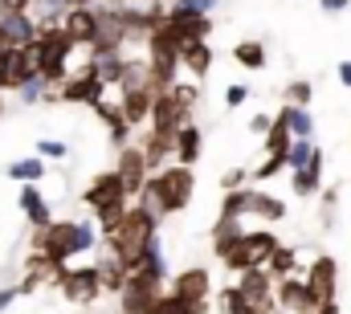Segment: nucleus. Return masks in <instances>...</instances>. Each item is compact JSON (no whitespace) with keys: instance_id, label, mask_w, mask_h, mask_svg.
<instances>
[{"instance_id":"obj_55","label":"nucleus","mask_w":351,"mask_h":314,"mask_svg":"<svg viewBox=\"0 0 351 314\" xmlns=\"http://www.w3.org/2000/svg\"><path fill=\"white\" fill-rule=\"evenodd\" d=\"M90 4H98V0H66V8H90Z\"/></svg>"},{"instance_id":"obj_15","label":"nucleus","mask_w":351,"mask_h":314,"mask_svg":"<svg viewBox=\"0 0 351 314\" xmlns=\"http://www.w3.org/2000/svg\"><path fill=\"white\" fill-rule=\"evenodd\" d=\"M16 204H21L25 221H29V233H45V229L58 221V217H53V208H49V200H45V192H41L37 184H21Z\"/></svg>"},{"instance_id":"obj_10","label":"nucleus","mask_w":351,"mask_h":314,"mask_svg":"<svg viewBox=\"0 0 351 314\" xmlns=\"http://www.w3.org/2000/svg\"><path fill=\"white\" fill-rule=\"evenodd\" d=\"M164 294H168L164 282H147V278H135V274H131L127 290L119 294V311L123 314H156V306H160Z\"/></svg>"},{"instance_id":"obj_46","label":"nucleus","mask_w":351,"mask_h":314,"mask_svg":"<svg viewBox=\"0 0 351 314\" xmlns=\"http://www.w3.org/2000/svg\"><path fill=\"white\" fill-rule=\"evenodd\" d=\"M245 184H254L245 167H229V171L221 176V192H237V188H245Z\"/></svg>"},{"instance_id":"obj_38","label":"nucleus","mask_w":351,"mask_h":314,"mask_svg":"<svg viewBox=\"0 0 351 314\" xmlns=\"http://www.w3.org/2000/svg\"><path fill=\"white\" fill-rule=\"evenodd\" d=\"M311 98H315V82L306 78L286 82V90H282V102H290V106H311Z\"/></svg>"},{"instance_id":"obj_21","label":"nucleus","mask_w":351,"mask_h":314,"mask_svg":"<svg viewBox=\"0 0 351 314\" xmlns=\"http://www.w3.org/2000/svg\"><path fill=\"white\" fill-rule=\"evenodd\" d=\"M323 163H327V156H323V152H315L306 167L290 171V192H294V196H302V200H306V196H319V192H323Z\"/></svg>"},{"instance_id":"obj_26","label":"nucleus","mask_w":351,"mask_h":314,"mask_svg":"<svg viewBox=\"0 0 351 314\" xmlns=\"http://www.w3.org/2000/svg\"><path fill=\"white\" fill-rule=\"evenodd\" d=\"M241 233H245L241 221H233V217H217V225H213V233H208V241H213V257H225V249L237 245Z\"/></svg>"},{"instance_id":"obj_18","label":"nucleus","mask_w":351,"mask_h":314,"mask_svg":"<svg viewBox=\"0 0 351 314\" xmlns=\"http://www.w3.org/2000/svg\"><path fill=\"white\" fill-rule=\"evenodd\" d=\"M127 49H110V53H94L90 49V58H86V70L94 74V78H102L106 86H114L119 90V82H123V74H127Z\"/></svg>"},{"instance_id":"obj_19","label":"nucleus","mask_w":351,"mask_h":314,"mask_svg":"<svg viewBox=\"0 0 351 314\" xmlns=\"http://www.w3.org/2000/svg\"><path fill=\"white\" fill-rule=\"evenodd\" d=\"M139 147H143V156H147L152 176L164 171L168 163H176V135H164V131H152V127H147V135L139 139Z\"/></svg>"},{"instance_id":"obj_9","label":"nucleus","mask_w":351,"mask_h":314,"mask_svg":"<svg viewBox=\"0 0 351 314\" xmlns=\"http://www.w3.org/2000/svg\"><path fill=\"white\" fill-rule=\"evenodd\" d=\"M302 278H306V286H311V294L319 302H335L339 298V261L331 253H315Z\"/></svg>"},{"instance_id":"obj_37","label":"nucleus","mask_w":351,"mask_h":314,"mask_svg":"<svg viewBox=\"0 0 351 314\" xmlns=\"http://www.w3.org/2000/svg\"><path fill=\"white\" fill-rule=\"evenodd\" d=\"M156 314H208V302H184V298H176L172 290L160 298V306Z\"/></svg>"},{"instance_id":"obj_45","label":"nucleus","mask_w":351,"mask_h":314,"mask_svg":"<svg viewBox=\"0 0 351 314\" xmlns=\"http://www.w3.org/2000/svg\"><path fill=\"white\" fill-rule=\"evenodd\" d=\"M45 90H49V86H45L41 78H29L16 94H21V102H25V106H37V102H45Z\"/></svg>"},{"instance_id":"obj_48","label":"nucleus","mask_w":351,"mask_h":314,"mask_svg":"<svg viewBox=\"0 0 351 314\" xmlns=\"http://www.w3.org/2000/svg\"><path fill=\"white\" fill-rule=\"evenodd\" d=\"M250 94H254V90H250L245 82H233V86L225 90V106L233 110V106H241V102H250Z\"/></svg>"},{"instance_id":"obj_24","label":"nucleus","mask_w":351,"mask_h":314,"mask_svg":"<svg viewBox=\"0 0 351 314\" xmlns=\"http://www.w3.org/2000/svg\"><path fill=\"white\" fill-rule=\"evenodd\" d=\"M180 66L192 74V82H204L208 78V70H213V45H208V41H192V45H184V49H180Z\"/></svg>"},{"instance_id":"obj_43","label":"nucleus","mask_w":351,"mask_h":314,"mask_svg":"<svg viewBox=\"0 0 351 314\" xmlns=\"http://www.w3.org/2000/svg\"><path fill=\"white\" fill-rule=\"evenodd\" d=\"M33 21H62L66 16V0H33Z\"/></svg>"},{"instance_id":"obj_49","label":"nucleus","mask_w":351,"mask_h":314,"mask_svg":"<svg viewBox=\"0 0 351 314\" xmlns=\"http://www.w3.org/2000/svg\"><path fill=\"white\" fill-rule=\"evenodd\" d=\"M269 127H274V119H269V114H254V119H250V135H258V139H265V131H269Z\"/></svg>"},{"instance_id":"obj_30","label":"nucleus","mask_w":351,"mask_h":314,"mask_svg":"<svg viewBox=\"0 0 351 314\" xmlns=\"http://www.w3.org/2000/svg\"><path fill=\"white\" fill-rule=\"evenodd\" d=\"M233 62L241 66V70H265V45L258 41V37H245V41H237L233 45Z\"/></svg>"},{"instance_id":"obj_60","label":"nucleus","mask_w":351,"mask_h":314,"mask_svg":"<svg viewBox=\"0 0 351 314\" xmlns=\"http://www.w3.org/2000/svg\"><path fill=\"white\" fill-rule=\"evenodd\" d=\"M348 143H351V139H348Z\"/></svg>"},{"instance_id":"obj_36","label":"nucleus","mask_w":351,"mask_h":314,"mask_svg":"<svg viewBox=\"0 0 351 314\" xmlns=\"http://www.w3.org/2000/svg\"><path fill=\"white\" fill-rule=\"evenodd\" d=\"M217 311H221V314H254V306L245 302V294H241V290H237V282H233V286L217 290Z\"/></svg>"},{"instance_id":"obj_34","label":"nucleus","mask_w":351,"mask_h":314,"mask_svg":"<svg viewBox=\"0 0 351 314\" xmlns=\"http://www.w3.org/2000/svg\"><path fill=\"white\" fill-rule=\"evenodd\" d=\"M135 278H147V282H168V261H164V245H156L135 269H131Z\"/></svg>"},{"instance_id":"obj_57","label":"nucleus","mask_w":351,"mask_h":314,"mask_svg":"<svg viewBox=\"0 0 351 314\" xmlns=\"http://www.w3.org/2000/svg\"><path fill=\"white\" fill-rule=\"evenodd\" d=\"M0 119H4V94H0Z\"/></svg>"},{"instance_id":"obj_39","label":"nucleus","mask_w":351,"mask_h":314,"mask_svg":"<svg viewBox=\"0 0 351 314\" xmlns=\"http://www.w3.org/2000/svg\"><path fill=\"white\" fill-rule=\"evenodd\" d=\"M172 98H176V106L192 119V110H196V102H200V82H176Z\"/></svg>"},{"instance_id":"obj_13","label":"nucleus","mask_w":351,"mask_h":314,"mask_svg":"<svg viewBox=\"0 0 351 314\" xmlns=\"http://www.w3.org/2000/svg\"><path fill=\"white\" fill-rule=\"evenodd\" d=\"M168 290H172L176 298H184V302H208L217 290H213V274L204 269V265H188V269H180L172 282H168Z\"/></svg>"},{"instance_id":"obj_25","label":"nucleus","mask_w":351,"mask_h":314,"mask_svg":"<svg viewBox=\"0 0 351 314\" xmlns=\"http://www.w3.org/2000/svg\"><path fill=\"white\" fill-rule=\"evenodd\" d=\"M94 265H98V278H102V294H123V290H127V282H131V269H127V265H123L114 253L98 257Z\"/></svg>"},{"instance_id":"obj_7","label":"nucleus","mask_w":351,"mask_h":314,"mask_svg":"<svg viewBox=\"0 0 351 314\" xmlns=\"http://www.w3.org/2000/svg\"><path fill=\"white\" fill-rule=\"evenodd\" d=\"M94 16H98V29H94V53H110V49H127V25H123V12L119 4H94Z\"/></svg>"},{"instance_id":"obj_4","label":"nucleus","mask_w":351,"mask_h":314,"mask_svg":"<svg viewBox=\"0 0 351 314\" xmlns=\"http://www.w3.org/2000/svg\"><path fill=\"white\" fill-rule=\"evenodd\" d=\"M282 241L274 229H245L237 245H229L225 249V257H217L229 274H245V269H254V265H265L269 257H274V249H278Z\"/></svg>"},{"instance_id":"obj_56","label":"nucleus","mask_w":351,"mask_h":314,"mask_svg":"<svg viewBox=\"0 0 351 314\" xmlns=\"http://www.w3.org/2000/svg\"><path fill=\"white\" fill-rule=\"evenodd\" d=\"M8 49H12V45H8V37H4V29H0V58H4Z\"/></svg>"},{"instance_id":"obj_33","label":"nucleus","mask_w":351,"mask_h":314,"mask_svg":"<svg viewBox=\"0 0 351 314\" xmlns=\"http://www.w3.org/2000/svg\"><path fill=\"white\" fill-rule=\"evenodd\" d=\"M127 208H131V200H114V204H106V208H98V213H94V225H98V233H102V241L119 233V225H123Z\"/></svg>"},{"instance_id":"obj_51","label":"nucleus","mask_w":351,"mask_h":314,"mask_svg":"<svg viewBox=\"0 0 351 314\" xmlns=\"http://www.w3.org/2000/svg\"><path fill=\"white\" fill-rule=\"evenodd\" d=\"M319 8L335 16V12H348V8H351V0H319Z\"/></svg>"},{"instance_id":"obj_41","label":"nucleus","mask_w":351,"mask_h":314,"mask_svg":"<svg viewBox=\"0 0 351 314\" xmlns=\"http://www.w3.org/2000/svg\"><path fill=\"white\" fill-rule=\"evenodd\" d=\"M315 152H319V147H315V139H294V143H290V156H286V167H290V171L306 167Z\"/></svg>"},{"instance_id":"obj_17","label":"nucleus","mask_w":351,"mask_h":314,"mask_svg":"<svg viewBox=\"0 0 351 314\" xmlns=\"http://www.w3.org/2000/svg\"><path fill=\"white\" fill-rule=\"evenodd\" d=\"M152 102H156V90L143 82V86H131V90H119V106L127 114L131 127H143L152 119Z\"/></svg>"},{"instance_id":"obj_3","label":"nucleus","mask_w":351,"mask_h":314,"mask_svg":"<svg viewBox=\"0 0 351 314\" xmlns=\"http://www.w3.org/2000/svg\"><path fill=\"white\" fill-rule=\"evenodd\" d=\"M143 192L156 200V213L160 217H180L192 204V196H196V171L184 167V163H168L164 171H156L147 180Z\"/></svg>"},{"instance_id":"obj_23","label":"nucleus","mask_w":351,"mask_h":314,"mask_svg":"<svg viewBox=\"0 0 351 314\" xmlns=\"http://www.w3.org/2000/svg\"><path fill=\"white\" fill-rule=\"evenodd\" d=\"M200 152H204V131H200V127H196V119H192V123H184V127L176 131V163L196 167Z\"/></svg>"},{"instance_id":"obj_5","label":"nucleus","mask_w":351,"mask_h":314,"mask_svg":"<svg viewBox=\"0 0 351 314\" xmlns=\"http://www.w3.org/2000/svg\"><path fill=\"white\" fill-rule=\"evenodd\" d=\"M53 290L70 302V306H94L102 298V278H98V265L86 261V265H66L53 282Z\"/></svg>"},{"instance_id":"obj_8","label":"nucleus","mask_w":351,"mask_h":314,"mask_svg":"<svg viewBox=\"0 0 351 314\" xmlns=\"http://www.w3.org/2000/svg\"><path fill=\"white\" fill-rule=\"evenodd\" d=\"M114 171H119V180H123L127 196H131V200H139V196H143V188H147V180H152V167H147L143 147H139V143H127V147L114 156Z\"/></svg>"},{"instance_id":"obj_14","label":"nucleus","mask_w":351,"mask_h":314,"mask_svg":"<svg viewBox=\"0 0 351 314\" xmlns=\"http://www.w3.org/2000/svg\"><path fill=\"white\" fill-rule=\"evenodd\" d=\"M114 200H131V196H127V188H123L119 171H114V167H106V171H98V176L86 184L82 204H86L90 213H98V208H106V204H114Z\"/></svg>"},{"instance_id":"obj_42","label":"nucleus","mask_w":351,"mask_h":314,"mask_svg":"<svg viewBox=\"0 0 351 314\" xmlns=\"http://www.w3.org/2000/svg\"><path fill=\"white\" fill-rule=\"evenodd\" d=\"M286 171V156H265V163H258L254 171H250V180L254 184H269L274 176H282Z\"/></svg>"},{"instance_id":"obj_28","label":"nucleus","mask_w":351,"mask_h":314,"mask_svg":"<svg viewBox=\"0 0 351 314\" xmlns=\"http://www.w3.org/2000/svg\"><path fill=\"white\" fill-rule=\"evenodd\" d=\"M45 159L41 156H25V159H12L8 163V180H16V184H41L45 180Z\"/></svg>"},{"instance_id":"obj_20","label":"nucleus","mask_w":351,"mask_h":314,"mask_svg":"<svg viewBox=\"0 0 351 314\" xmlns=\"http://www.w3.org/2000/svg\"><path fill=\"white\" fill-rule=\"evenodd\" d=\"M62 29L70 33V41H74L78 49H90V45H94V29H98L94 4H90V8H66V16H62Z\"/></svg>"},{"instance_id":"obj_31","label":"nucleus","mask_w":351,"mask_h":314,"mask_svg":"<svg viewBox=\"0 0 351 314\" xmlns=\"http://www.w3.org/2000/svg\"><path fill=\"white\" fill-rule=\"evenodd\" d=\"M265 156H290V143H294V135H290V123L282 119V110L274 114V127L265 131Z\"/></svg>"},{"instance_id":"obj_27","label":"nucleus","mask_w":351,"mask_h":314,"mask_svg":"<svg viewBox=\"0 0 351 314\" xmlns=\"http://www.w3.org/2000/svg\"><path fill=\"white\" fill-rule=\"evenodd\" d=\"M250 217H258L262 225H278L286 217V200H278L274 192H258L254 188V204H250Z\"/></svg>"},{"instance_id":"obj_47","label":"nucleus","mask_w":351,"mask_h":314,"mask_svg":"<svg viewBox=\"0 0 351 314\" xmlns=\"http://www.w3.org/2000/svg\"><path fill=\"white\" fill-rule=\"evenodd\" d=\"M37 156L41 159H66L70 156V147H66L62 139H41V143H37Z\"/></svg>"},{"instance_id":"obj_58","label":"nucleus","mask_w":351,"mask_h":314,"mask_svg":"<svg viewBox=\"0 0 351 314\" xmlns=\"http://www.w3.org/2000/svg\"><path fill=\"white\" fill-rule=\"evenodd\" d=\"M110 314H123V311H110Z\"/></svg>"},{"instance_id":"obj_44","label":"nucleus","mask_w":351,"mask_h":314,"mask_svg":"<svg viewBox=\"0 0 351 314\" xmlns=\"http://www.w3.org/2000/svg\"><path fill=\"white\" fill-rule=\"evenodd\" d=\"M94 114H98V119L106 123V131H110V127H119V123H127V114H123V106H119V102H110V98H102V102L94 106Z\"/></svg>"},{"instance_id":"obj_1","label":"nucleus","mask_w":351,"mask_h":314,"mask_svg":"<svg viewBox=\"0 0 351 314\" xmlns=\"http://www.w3.org/2000/svg\"><path fill=\"white\" fill-rule=\"evenodd\" d=\"M160 213H156V200L143 192L139 200H131V208H127V217H123V225H119V233L106 237L102 245H106V253H114L127 269H135L156 245H160Z\"/></svg>"},{"instance_id":"obj_29","label":"nucleus","mask_w":351,"mask_h":314,"mask_svg":"<svg viewBox=\"0 0 351 314\" xmlns=\"http://www.w3.org/2000/svg\"><path fill=\"white\" fill-rule=\"evenodd\" d=\"M282 119L290 123V135H294V139H315V114H311V106H290V102H282Z\"/></svg>"},{"instance_id":"obj_52","label":"nucleus","mask_w":351,"mask_h":314,"mask_svg":"<svg viewBox=\"0 0 351 314\" xmlns=\"http://www.w3.org/2000/svg\"><path fill=\"white\" fill-rule=\"evenodd\" d=\"M339 86L351 90V62H339Z\"/></svg>"},{"instance_id":"obj_11","label":"nucleus","mask_w":351,"mask_h":314,"mask_svg":"<svg viewBox=\"0 0 351 314\" xmlns=\"http://www.w3.org/2000/svg\"><path fill=\"white\" fill-rule=\"evenodd\" d=\"M58 90H62V102H66V106H90V110H94V106L102 102V94H106L110 86H106L102 78H94L86 66H82L78 74H70V78L62 82Z\"/></svg>"},{"instance_id":"obj_59","label":"nucleus","mask_w":351,"mask_h":314,"mask_svg":"<svg viewBox=\"0 0 351 314\" xmlns=\"http://www.w3.org/2000/svg\"><path fill=\"white\" fill-rule=\"evenodd\" d=\"M311 314H315V311H311Z\"/></svg>"},{"instance_id":"obj_35","label":"nucleus","mask_w":351,"mask_h":314,"mask_svg":"<svg viewBox=\"0 0 351 314\" xmlns=\"http://www.w3.org/2000/svg\"><path fill=\"white\" fill-rule=\"evenodd\" d=\"M265 269H269L274 278H290V274H298V249H294V245H278L274 257L265 261Z\"/></svg>"},{"instance_id":"obj_12","label":"nucleus","mask_w":351,"mask_h":314,"mask_svg":"<svg viewBox=\"0 0 351 314\" xmlns=\"http://www.w3.org/2000/svg\"><path fill=\"white\" fill-rule=\"evenodd\" d=\"M274 294H278V311H282V314H311V311H319V306H323V302L311 294L306 278H298V274H290V278H278Z\"/></svg>"},{"instance_id":"obj_16","label":"nucleus","mask_w":351,"mask_h":314,"mask_svg":"<svg viewBox=\"0 0 351 314\" xmlns=\"http://www.w3.org/2000/svg\"><path fill=\"white\" fill-rule=\"evenodd\" d=\"M152 131H164V135H176L184 123H192L180 106H176V98H172V86L168 90H156V102H152Z\"/></svg>"},{"instance_id":"obj_32","label":"nucleus","mask_w":351,"mask_h":314,"mask_svg":"<svg viewBox=\"0 0 351 314\" xmlns=\"http://www.w3.org/2000/svg\"><path fill=\"white\" fill-rule=\"evenodd\" d=\"M250 204H254V188H237V192H221V217H233V221H245L250 217Z\"/></svg>"},{"instance_id":"obj_22","label":"nucleus","mask_w":351,"mask_h":314,"mask_svg":"<svg viewBox=\"0 0 351 314\" xmlns=\"http://www.w3.org/2000/svg\"><path fill=\"white\" fill-rule=\"evenodd\" d=\"M0 29H4V37H8L12 49H25V45L37 41V21H33V12H8V16L0 21Z\"/></svg>"},{"instance_id":"obj_2","label":"nucleus","mask_w":351,"mask_h":314,"mask_svg":"<svg viewBox=\"0 0 351 314\" xmlns=\"http://www.w3.org/2000/svg\"><path fill=\"white\" fill-rule=\"evenodd\" d=\"M98 241H102V233H98L94 221H53L45 233L29 237V249H41V253H49L58 265H70V257L94 253Z\"/></svg>"},{"instance_id":"obj_50","label":"nucleus","mask_w":351,"mask_h":314,"mask_svg":"<svg viewBox=\"0 0 351 314\" xmlns=\"http://www.w3.org/2000/svg\"><path fill=\"white\" fill-rule=\"evenodd\" d=\"M16 298H21V290H16V286H4V290H0V314L8 311V306H12Z\"/></svg>"},{"instance_id":"obj_6","label":"nucleus","mask_w":351,"mask_h":314,"mask_svg":"<svg viewBox=\"0 0 351 314\" xmlns=\"http://www.w3.org/2000/svg\"><path fill=\"white\" fill-rule=\"evenodd\" d=\"M278 278L265 269V265H254L245 274H237V290L245 294V302L254 306V314H282L278 311V294H274Z\"/></svg>"},{"instance_id":"obj_54","label":"nucleus","mask_w":351,"mask_h":314,"mask_svg":"<svg viewBox=\"0 0 351 314\" xmlns=\"http://www.w3.org/2000/svg\"><path fill=\"white\" fill-rule=\"evenodd\" d=\"M196 8H200V12H208V16H213V8H217V0H196Z\"/></svg>"},{"instance_id":"obj_53","label":"nucleus","mask_w":351,"mask_h":314,"mask_svg":"<svg viewBox=\"0 0 351 314\" xmlns=\"http://www.w3.org/2000/svg\"><path fill=\"white\" fill-rule=\"evenodd\" d=\"M8 4H12V12H29L33 8V0H8Z\"/></svg>"},{"instance_id":"obj_40","label":"nucleus","mask_w":351,"mask_h":314,"mask_svg":"<svg viewBox=\"0 0 351 314\" xmlns=\"http://www.w3.org/2000/svg\"><path fill=\"white\" fill-rule=\"evenodd\" d=\"M319 196H323V204H319V225H323V229H335V213H339V188H323Z\"/></svg>"}]
</instances>
